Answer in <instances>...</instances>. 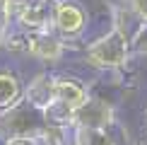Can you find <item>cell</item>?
Masks as SVG:
<instances>
[{"label": "cell", "instance_id": "6da1fadb", "mask_svg": "<svg viewBox=\"0 0 147 145\" xmlns=\"http://www.w3.org/2000/svg\"><path fill=\"white\" fill-rule=\"evenodd\" d=\"M125 12L113 7V27L101 39L92 41L84 51V60L96 70H121L133 53V34L123 20Z\"/></svg>", "mask_w": 147, "mask_h": 145}, {"label": "cell", "instance_id": "7a4b0ae2", "mask_svg": "<svg viewBox=\"0 0 147 145\" xmlns=\"http://www.w3.org/2000/svg\"><path fill=\"white\" fill-rule=\"evenodd\" d=\"M44 128H46V116L24 99L0 116V136H3V140H10V138H39L44 133Z\"/></svg>", "mask_w": 147, "mask_h": 145}, {"label": "cell", "instance_id": "3957f363", "mask_svg": "<svg viewBox=\"0 0 147 145\" xmlns=\"http://www.w3.org/2000/svg\"><path fill=\"white\" fill-rule=\"evenodd\" d=\"M87 27V12L72 0H56L51 12V29L63 39L82 34Z\"/></svg>", "mask_w": 147, "mask_h": 145}, {"label": "cell", "instance_id": "277c9868", "mask_svg": "<svg viewBox=\"0 0 147 145\" xmlns=\"http://www.w3.org/2000/svg\"><path fill=\"white\" fill-rule=\"evenodd\" d=\"M113 123H116V109L101 99H89L84 106L72 111V128L109 131Z\"/></svg>", "mask_w": 147, "mask_h": 145}, {"label": "cell", "instance_id": "5b68a950", "mask_svg": "<svg viewBox=\"0 0 147 145\" xmlns=\"http://www.w3.org/2000/svg\"><path fill=\"white\" fill-rule=\"evenodd\" d=\"M27 32V53L44 63H56L65 53V39L58 36L53 29H39V32Z\"/></svg>", "mask_w": 147, "mask_h": 145}, {"label": "cell", "instance_id": "8992f818", "mask_svg": "<svg viewBox=\"0 0 147 145\" xmlns=\"http://www.w3.org/2000/svg\"><path fill=\"white\" fill-rule=\"evenodd\" d=\"M24 102H29L34 109L46 114L56 104V77L48 72H39L24 89Z\"/></svg>", "mask_w": 147, "mask_h": 145}, {"label": "cell", "instance_id": "52a82bcc", "mask_svg": "<svg viewBox=\"0 0 147 145\" xmlns=\"http://www.w3.org/2000/svg\"><path fill=\"white\" fill-rule=\"evenodd\" d=\"M92 99L84 82L72 77H56V104H63L68 109H80Z\"/></svg>", "mask_w": 147, "mask_h": 145}, {"label": "cell", "instance_id": "ba28073f", "mask_svg": "<svg viewBox=\"0 0 147 145\" xmlns=\"http://www.w3.org/2000/svg\"><path fill=\"white\" fill-rule=\"evenodd\" d=\"M22 97H24V89L20 77L12 70H0V109L7 111V109L17 106L22 102Z\"/></svg>", "mask_w": 147, "mask_h": 145}, {"label": "cell", "instance_id": "9c48e42d", "mask_svg": "<svg viewBox=\"0 0 147 145\" xmlns=\"http://www.w3.org/2000/svg\"><path fill=\"white\" fill-rule=\"evenodd\" d=\"M75 145H116L109 131H87L75 128Z\"/></svg>", "mask_w": 147, "mask_h": 145}, {"label": "cell", "instance_id": "30bf717a", "mask_svg": "<svg viewBox=\"0 0 147 145\" xmlns=\"http://www.w3.org/2000/svg\"><path fill=\"white\" fill-rule=\"evenodd\" d=\"M133 53L147 56V22H140L133 32Z\"/></svg>", "mask_w": 147, "mask_h": 145}, {"label": "cell", "instance_id": "8fae6325", "mask_svg": "<svg viewBox=\"0 0 147 145\" xmlns=\"http://www.w3.org/2000/svg\"><path fill=\"white\" fill-rule=\"evenodd\" d=\"M10 24H12V20H10V15H7V10H0V46H5L7 44V29H10Z\"/></svg>", "mask_w": 147, "mask_h": 145}, {"label": "cell", "instance_id": "7c38bea8", "mask_svg": "<svg viewBox=\"0 0 147 145\" xmlns=\"http://www.w3.org/2000/svg\"><path fill=\"white\" fill-rule=\"evenodd\" d=\"M130 10L140 22H147V0H130Z\"/></svg>", "mask_w": 147, "mask_h": 145}, {"label": "cell", "instance_id": "4fadbf2b", "mask_svg": "<svg viewBox=\"0 0 147 145\" xmlns=\"http://www.w3.org/2000/svg\"><path fill=\"white\" fill-rule=\"evenodd\" d=\"M3 145H41L36 138H10V140H3Z\"/></svg>", "mask_w": 147, "mask_h": 145}, {"label": "cell", "instance_id": "5bb4252c", "mask_svg": "<svg viewBox=\"0 0 147 145\" xmlns=\"http://www.w3.org/2000/svg\"><path fill=\"white\" fill-rule=\"evenodd\" d=\"M7 3L10 0H0V10H7Z\"/></svg>", "mask_w": 147, "mask_h": 145}]
</instances>
